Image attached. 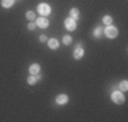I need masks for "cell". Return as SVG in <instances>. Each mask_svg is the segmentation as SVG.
I'll return each instance as SVG.
<instances>
[{
    "instance_id": "cell-11",
    "label": "cell",
    "mask_w": 128,
    "mask_h": 122,
    "mask_svg": "<svg viewBox=\"0 0 128 122\" xmlns=\"http://www.w3.org/2000/svg\"><path fill=\"white\" fill-rule=\"evenodd\" d=\"M14 1L15 0H2V5L4 8H10V7L14 5Z\"/></svg>"
},
{
    "instance_id": "cell-4",
    "label": "cell",
    "mask_w": 128,
    "mask_h": 122,
    "mask_svg": "<svg viewBox=\"0 0 128 122\" xmlns=\"http://www.w3.org/2000/svg\"><path fill=\"white\" fill-rule=\"evenodd\" d=\"M64 24H66V27L70 31H74V30L76 29V22H75V19H72V18H67Z\"/></svg>"
},
{
    "instance_id": "cell-17",
    "label": "cell",
    "mask_w": 128,
    "mask_h": 122,
    "mask_svg": "<svg viewBox=\"0 0 128 122\" xmlns=\"http://www.w3.org/2000/svg\"><path fill=\"white\" fill-rule=\"evenodd\" d=\"M101 33H102V29L100 26L94 29V37H100V35H101Z\"/></svg>"
},
{
    "instance_id": "cell-15",
    "label": "cell",
    "mask_w": 128,
    "mask_h": 122,
    "mask_svg": "<svg viewBox=\"0 0 128 122\" xmlns=\"http://www.w3.org/2000/svg\"><path fill=\"white\" fill-rule=\"evenodd\" d=\"M71 42H72V38H71L70 35H64V37H63V44H64V45H70Z\"/></svg>"
},
{
    "instance_id": "cell-5",
    "label": "cell",
    "mask_w": 128,
    "mask_h": 122,
    "mask_svg": "<svg viewBox=\"0 0 128 122\" xmlns=\"http://www.w3.org/2000/svg\"><path fill=\"white\" fill-rule=\"evenodd\" d=\"M83 54H84V50H83V48H82V45H78V46L75 48V50H74V59L75 60H80L82 57H83Z\"/></svg>"
},
{
    "instance_id": "cell-3",
    "label": "cell",
    "mask_w": 128,
    "mask_h": 122,
    "mask_svg": "<svg viewBox=\"0 0 128 122\" xmlns=\"http://www.w3.org/2000/svg\"><path fill=\"white\" fill-rule=\"evenodd\" d=\"M105 35L108 37V38H116V37H117V29L113 26H108L105 29Z\"/></svg>"
},
{
    "instance_id": "cell-14",
    "label": "cell",
    "mask_w": 128,
    "mask_h": 122,
    "mask_svg": "<svg viewBox=\"0 0 128 122\" xmlns=\"http://www.w3.org/2000/svg\"><path fill=\"white\" fill-rule=\"evenodd\" d=\"M27 83H29L30 85H34L36 83H37V79H36V76H34V75L29 76V77H27Z\"/></svg>"
},
{
    "instance_id": "cell-12",
    "label": "cell",
    "mask_w": 128,
    "mask_h": 122,
    "mask_svg": "<svg viewBox=\"0 0 128 122\" xmlns=\"http://www.w3.org/2000/svg\"><path fill=\"white\" fill-rule=\"evenodd\" d=\"M26 19H27V20H30V22H33V20L36 19L34 12H33V11H27V12H26Z\"/></svg>"
},
{
    "instance_id": "cell-16",
    "label": "cell",
    "mask_w": 128,
    "mask_h": 122,
    "mask_svg": "<svg viewBox=\"0 0 128 122\" xmlns=\"http://www.w3.org/2000/svg\"><path fill=\"white\" fill-rule=\"evenodd\" d=\"M120 88H121V91H127V90H128V83H127V80L121 81V84H120Z\"/></svg>"
},
{
    "instance_id": "cell-18",
    "label": "cell",
    "mask_w": 128,
    "mask_h": 122,
    "mask_svg": "<svg viewBox=\"0 0 128 122\" xmlns=\"http://www.w3.org/2000/svg\"><path fill=\"white\" fill-rule=\"evenodd\" d=\"M27 29H29V30H34L36 29V23L34 22H30L29 24H27Z\"/></svg>"
},
{
    "instance_id": "cell-19",
    "label": "cell",
    "mask_w": 128,
    "mask_h": 122,
    "mask_svg": "<svg viewBox=\"0 0 128 122\" xmlns=\"http://www.w3.org/2000/svg\"><path fill=\"white\" fill-rule=\"evenodd\" d=\"M40 41H41V42H45V41H48V38H46L45 35H41V37H40Z\"/></svg>"
},
{
    "instance_id": "cell-1",
    "label": "cell",
    "mask_w": 128,
    "mask_h": 122,
    "mask_svg": "<svg viewBox=\"0 0 128 122\" xmlns=\"http://www.w3.org/2000/svg\"><path fill=\"white\" fill-rule=\"evenodd\" d=\"M112 100H113L114 103H117V105H121V103H124L126 98H124V95L120 92V91H116V92L112 94Z\"/></svg>"
},
{
    "instance_id": "cell-6",
    "label": "cell",
    "mask_w": 128,
    "mask_h": 122,
    "mask_svg": "<svg viewBox=\"0 0 128 122\" xmlns=\"http://www.w3.org/2000/svg\"><path fill=\"white\" fill-rule=\"evenodd\" d=\"M37 24L38 27H41V29H46L48 26H49V20L46 19V18H44V16H41V18H38L37 19Z\"/></svg>"
},
{
    "instance_id": "cell-13",
    "label": "cell",
    "mask_w": 128,
    "mask_h": 122,
    "mask_svg": "<svg viewBox=\"0 0 128 122\" xmlns=\"http://www.w3.org/2000/svg\"><path fill=\"white\" fill-rule=\"evenodd\" d=\"M102 22L105 23V24H108V26H110L112 22H113V19H112V16H109V15H105V16H104V19H102Z\"/></svg>"
},
{
    "instance_id": "cell-8",
    "label": "cell",
    "mask_w": 128,
    "mask_h": 122,
    "mask_svg": "<svg viewBox=\"0 0 128 122\" xmlns=\"http://www.w3.org/2000/svg\"><path fill=\"white\" fill-rule=\"evenodd\" d=\"M29 72H30V75H37L40 72V65L38 64H32L29 66Z\"/></svg>"
},
{
    "instance_id": "cell-2",
    "label": "cell",
    "mask_w": 128,
    "mask_h": 122,
    "mask_svg": "<svg viewBox=\"0 0 128 122\" xmlns=\"http://www.w3.org/2000/svg\"><path fill=\"white\" fill-rule=\"evenodd\" d=\"M38 12L42 16H46V15L50 14V7L48 4H45V3H41V4H38Z\"/></svg>"
},
{
    "instance_id": "cell-9",
    "label": "cell",
    "mask_w": 128,
    "mask_h": 122,
    "mask_svg": "<svg viewBox=\"0 0 128 122\" xmlns=\"http://www.w3.org/2000/svg\"><path fill=\"white\" fill-rule=\"evenodd\" d=\"M48 46H49L50 49H57V48H59V41L54 39V38L48 39Z\"/></svg>"
},
{
    "instance_id": "cell-7",
    "label": "cell",
    "mask_w": 128,
    "mask_h": 122,
    "mask_svg": "<svg viewBox=\"0 0 128 122\" xmlns=\"http://www.w3.org/2000/svg\"><path fill=\"white\" fill-rule=\"evenodd\" d=\"M67 102H68V96H67L66 94H62V95H59L56 98V103H57V105H66Z\"/></svg>"
},
{
    "instance_id": "cell-10",
    "label": "cell",
    "mask_w": 128,
    "mask_h": 122,
    "mask_svg": "<svg viewBox=\"0 0 128 122\" xmlns=\"http://www.w3.org/2000/svg\"><path fill=\"white\" fill-rule=\"evenodd\" d=\"M70 18H72V19L76 20L79 18V10L78 8H71V11H70Z\"/></svg>"
}]
</instances>
